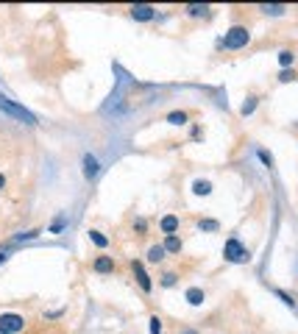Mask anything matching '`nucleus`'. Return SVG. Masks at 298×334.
Returning a JSON list of instances; mask_svg holds the SVG:
<instances>
[{
	"label": "nucleus",
	"mask_w": 298,
	"mask_h": 334,
	"mask_svg": "<svg viewBox=\"0 0 298 334\" xmlns=\"http://www.w3.org/2000/svg\"><path fill=\"white\" fill-rule=\"evenodd\" d=\"M148 326H151V331H154V334H162V320H159V315H154V317H151V320H148Z\"/></svg>",
	"instance_id": "4be33fe9"
},
{
	"label": "nucleus",
	"mask_w": 298,
	"mask_h": 334,
	"mask_svg": "<svg viewBox=\"0 0 298 334\" xmlns=\"http://www.w3.org/2000/svg\"><path fill=\"white\" fill-rule=\"evenodd\" d=\"M162 248H165L167 254H181V248H184V239H181L179 234H167L165 242H162Z\"/></svg>",
	"instance_id": "9d476101"
},
{
	"label": "nucleus",
	"mask_w": 298,
	"mask_h": 334,
	"mask_svg": "<svg viewBox=\"0 0 298 334\" xmlns=\"http://www.w3.org/2000/svg\"><path fill=\"white\" fill-rule=\"evenodd\" d=\"M131 17L139 20V23H148V20L156 17V9L154 6H145V3H137V6H131Z\"/></svg>",
	"instance_id": "0eeeda50"
},
{
	"label": "nucleus",
	"mask_w": 298,
	"mask_h": 334,
	"mask_svg": "<svg viewBox=\"0 0 298 334\" xmlns=\"http://www.w3.org/2000/svg\"><path fill=\"white\" fill-rule=\"evenodd\" d=\"M184 298H187V301H190V304H192V306H201V304H203V301H206V292H203V290H201V287H190V290H187V292H184Z\"/></svg>",
	"instance_id": "9b49d317"
},
{
	"label": "nucleus",
	"mask_w": 298,
	"mask_h": 334,
	"mask_svg": "<svg viewBox=\"0 0 298 334\" xmlns=\"http://www.w3.org/2000/svg\"><path fill=\"white\" fill-rule=\"evenodd\" d=\"M184 12H187V17H209V6H198V3L187 6Z\"/></svg>",
	"instance_id": "f3484780"
},
{
	"label": "nucleus",
	"mask_w": 298,
	"mask_h": 334,
	"mask_svg": "<svg viewBox=\"0 0 298 334\" xmlns=\"http://www.w3.org/2000/svg\"><path fill=\"white\" fill-rule=\"evenodd\" d=\"M179 334H198L195 328H184V331H179Z\"/></svg>",
	"instance_id": "c85d7f7f"
},
{
	"label": "nucleus",
	"mask_w": 298,
	"mask_h": 334,
	"mask_svg": "<svg viewBox=\"0 0 298 334\" xmlns=\"http://www.w3.org/2000/svg\"><path fill=\"white\" fill-rule=\"evenodd\" d=\"M134 231L145 234V231H148V220H145V217H139V220H134Z\"/></svg>",
	"instance_id": "a878e982"
},
{
	"label": "nucleus",
	"mask_w": 298,
	"mask_h": 334,
	"mask_svg": "<svg viewBox=\"0 0 298 334\" xmlns=\"http://www.w3.org/2000/svg\"><path fill=\"white\" fill-rule=\"evenodd\" d=\"M0 331H6V334L25 331V317L17 315V312H3L0 315Z\"/></svg>",
	"instance_id": "20e7f679"
},
{
	"label": "nucleus",
	"mask_w": 298,
	"mask_h": 334,
	"mask_svg": "<svg viewBox=\"0 0 298 334\" xmlns=\"http://www.w3.org/2000/svg\"><path fill=\"white\" fill-rule=\"evenodd\" d=\"M295 78H298L295 70H281V72H279V81H281V84H290V81H295Z\"/></svg>",
	"instance_id": "412c9836"
},
{
	"label": "nucleus",
	"mask_w": 298,
	"mask_h": 334,
	"mask_svg": "<svg viewBox=\"0 0 298 334\" xmlns=\"http://www.w3.org/2000/svg\"><path fill=\"white\" fill-rule=\"evenodd\" d=\"M179 226H181V220L176 215H165L159 220V231L165 234V237H167V234H176V231H179Z\"/></svg>",
	"instance_id": "1a4fd4ad"
},
{
	"label": "nucleus",
	"mask_w": 298,
	"mask_h": 334,
	"mask_svg": "<svg viewBox=\"0 0 298 334\" xmlns=\"http://www.w3.org/2000/svg\"><path fill=\"white\" fill-rule=\"evenodd\" d=\"M167 123H170V125H187V120H190V114H187V112H170V114H167Z\"/></svg>",
	"instance_id": "2eb2a0df"
},
{
	"label": "nucleus",
	"mask_w": 298,
	"mask_h": 334,
	"mask_svg": "<svg viewBox=\"0 0 298 334\" xmlns=\"http://www.w3.org/2000/svg\"><path fill=\"white\" fill-rule=\"evenodd\" d=\"M90 239H92V245H98V248H106L109 245V239L103 237L101 231H90Z\"/></svg>",
	"instance_id": "aec40b11"
},
{
	"label": "nucleus",
	"mask_w": 298,
	"mask_h": 334,
	"mask_svg": "<svg viewBox=\"0 0 298 334\" xmlns=\"http://www.w3.org/2000/svg\"><path fill=\"white\" fill-rule=\"evenodd\" d=\"M92 270L101 276H109L114 273V259L112 257H95V262H92Z\"/></svg>",
	"instance_id": "6e6552de"
},
{
	"label": "nucleus",
	"mask_w": 298,
	"mask_h": 334,
	"mask_svg": "<svg viewBox=\"0 0 298 334\" xmlns=\"http://www.w3.org/2000/svg\"><path fill=\"white\" fill-rule=\"evenodd\" d=\"M9 259V254H6V248H0V262H6Z\"/></svg>",
	"instance_id": "bb28decb"
},
{
	"label": "nucleus",
	"mask_w": 298,
	"mask_h": 334,
	"mask_svg": "<svg viewBox=\"0 0 298 334\" xmlns=\"http://www.w3.org/2000/svg\"><path fill=\"white\" fill-rule=\"evenodd\" d=\"M257 156L262 159V164H265V167H273V156H270L268 150H257Z\"/></svg>",
	"instance_id": "393cba45"
},
{
	"label": "nucleus",
	"mask_w": 298,
	"mask_h": 334,
	"mask_svg": "<svg viewBox=\"0 0 298 334\" xmlns=\"http://www.w3.org/2000/svg\"><path fill=\"white\" fill-rule=\"evenodd\" d=\"M131 270H134V279H137V284L142 287V292H151V290H154V281H151L148 273H145L142 262H137V259H134V262H131Z\"/></svg>",
	"instance_id": "39448f33"
},
{
	"label": "nucleus",
	"mask_w": 298,
	"mask_h": 334,
	"mask_svg": "<svg viewBox=\"0 0 298 334\" xmlns=\"http://www.w3.org/2000/svg\"><path fill=\"white\" fill-rule=\"evenodd\" d=\"M257 103H259L257 95H248V98H245V103L240 106V114H243V117H251V114L257 112Z\"/></svg>",
	"instance_id": "ddd939ff"
},
{
	"label": "nucleus",
	"mask_w": 298,
	"mask_h": 334,
	"mask_svg": "<svg viewBox=\"0 0 298 334\" xmlns=\"http://www.w3.org/2000/svg\"><path fill=\"white\" fill-rule=\"evenodd\" d=\"M98 173H101V161H98V156L84 153V179L92 181V179H98Z\"/></svg>",
	"instance_id": "423d86ee"
},
{
	"label": "nucleus",
	"mask_w": 298,
	"mask_h": 334,
	"mask_svg": "<svg viewBox=\"0 0 298 334\" xmlns=\"http://www.w3.org/2000/svg\"><path fill=\"white\" fill-rule=\"evenodd\" d=\"M165 257H167V251L162 248V245H151V248H148V262L151 265H159Z\"/></svg>",
	"instance_id": "4468645a"
},
{
	"label": "nucleus",
	"mask_w": 298,
	"mask_h": 334,
	"mask_svg": "<svg viewBox=\"0 0 298 334\" xmlns=\"http://www.w3.org/2000/svg\"><path fill=\"white\" fill-rule=\"evenodd\" d=\"M0 334H6V331H0Z\"/></svg>",
	"instance_id": "c756f323"
},
{
	"label": "nucleus",
	"mask_w": 298,
	"mask_h": 334,
	"mask_svg": "<svg viewBox=\"0 0 298 334\" xmlns=\"http://www.w3.org/2000/svg\"><path fill=\"white\" fill-rule=\"evenodd\" d=\"M248 42H251V31L245 28V25H234V28L226 31V36H220V39H217V48L240 50V48H245Z\"/></svg>",
	"instance_id": "f257e3e1"
},
{
	"label": "nucleus",
	"mask_w": 298,
	"mask_h": 334,
	"mask_svg": "<svg viewBox=\"0 0 298 334\" xmlns=\"http://www.w3.org/2000/svg\"><path fill=\"white\" fill-rule=\"evenodd\" d=\"M192 192H195V195H209V192H212V184H209L206 179H198L195 184H192Z\"/></svg>",
	"instance_id": "a211bd4d"
},
{
	"label": "nucleus",
	"mask_w": 298,
	"mask_h": 334,
	"mask_svg": "<svg viewBox=\"0 0 298 334\" xmlns=\"http://www.w3.org/2000/svg\"><path fill=\"white\" fill-rule=\"evenodd\" d=\"M223 259H226V262H232V265H245L251 259V251L245 248L237 237H229L226 245H223Z\"/></svg>",
	"instance_id": "7ed1b4c3"
},
{
	"label": "nucleus",
	"mask_w": 298,
	"mask_h": 334,
	"mask_svg": "<svg viewBox=\"0 0 298 334\" xmlns=\"http://www.w3.org/2000/svg\"><path fill=\"white\" fill-rule=\"evenodd\" d=\"M176 281H179V276H176V273H165V276H162V287H173Z\"/></svg>",
	"instance_id": "b1692460"
},
{
	"label": "nucleus",
	"mask_w": 298,
	"mask_h": 334,
	"mask_svg": "<svg viewBox=\"0 0 298 334\" xmlns=\"http://www.w3.org/2000/svg\"><path fill=\"white\" fill-rule=\"evenodd\" d=\"M276 295H279V298H281V301H284V304H287V306H292V309H295V298H292V295H287V292H284V290H276Z\"/></svg>",
	"instance_id": "5701e85b"
},
{
	"label": "nucleus",
	"mask_w": 298,
	"mask_h": 334,
	"mask_svg": "<svg viewBox=\"0 0 298 334\" xmlns=\"http://www.w3.org/2000/svg\"><path fill=\"white\" fill-rule=\"evenodd\" d=\"M0 112L9 114L12 120H20V123H28V125H36V114H31L25 106H20V103H14L12 98L0 95Z\"/></svg>",
	"instance_id": "f03ea898"
},
{
	"label": "nucleus",
	"mask_w": 298,
	"mask_h": 334,
	"mask_svg": "<svg viewBox=\"0 0 298 334\" xmlns=\"http://www.w3.org/2000/svg\"><path fill=\"white\" fill-rule=\"evenodd\" d=\"M259 12L268 14V17H281V14H287V6H281V3H262Z\"/></svg>",
	"instance_id": "f8f14e48"
},
{
	"label": "nucleus",
	"mask_w": 298,
	"mask_h": 334,
	"mask_svg": "<svg viewBox=\"0 0 298 334\" xmlns=\"http://www.w3.org/2000/svg\"><path fill=\"white\" fill-rule=\"evenodd\" d=\"M198 228H201V231H217V228H220V223L212 220V217H201V220H198Z\"/></svg>",
	"instance_id": "6ab92c4d"
},
{
	"label": "nucleus",
	"mask_w": 298,
	"mask_h": 334,
	"mask_svg": "<svg viewBox=\"0 0 298 334\" xmlns=\"http://www.w3.org/2000/svg\"><path fill=\"white\" fill-rule=\"evenodd\" d=\"M3 187H6V176L0 173V190H3Z\"/></svg>",
	"instance_id": "cd10ccee"
},
{
	"label": "nucleus",
	"mask_w": 298,
	"mask_h": 334,
	"mask_svg": "<svg viewBox=\"0 0 298 334\" xmlns=\"http://www.w3.org/2000/svg\"><path fill=\"white\" fill-rule=\"evenodd\" d=\"M279 64H281V70H290V67L295 64V53H292V50H281V53H279Z\"/></svg>",
	"instance_id": "dca6fc26"
}]
</instances>
